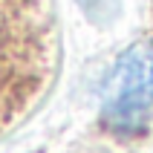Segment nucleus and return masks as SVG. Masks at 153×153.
Segmentation results:
<instances>
[{
    "mask_svg": "<svg viewBox=\"0 0 153 153\" xmlns=\"http://www.w3.org/2000/svg\"><path fill=\"white\" fill-rule=\"evenodd\" d=\"M153 104V43H133L104 84V119L113 127H133Z\"/></svg>",
    "mask_w": 153,
    "mask_h": 153,
    "instance_id": "1",
    "label": "nucleus"
}]
</instances>
